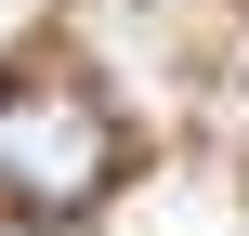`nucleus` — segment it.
Masks as SVG:
<instances>
[{"instance_id": "f03ea898", "label": "nucleus", "mask_w": 249, "mask_h": 236, "mask_svg": "<svg viewBox=\"0 0 249 236\" xmlns=\"http://www.w3.org/2000/svg\"><path fill=\"white\" fill-rule=\"evenodd\" d=\"M0 39H13V0H0Z\"/></svg>"}, {"instance_id": "f257e3e1", "label": "nucleus", "mask_w": 249, "mask_h": 236, "mask_svg": "<svg viewBox=\"0 0 249 236\" xmlns=\"http://www.w3.org/2000/svg\"><path fill=\"white\" fill-rule=\"evenodd\" d=\"M105 171H118V131H105L92 92H13V105H0V197H13L26 223L92 210Z\"/></svg>"}]
</instances>
